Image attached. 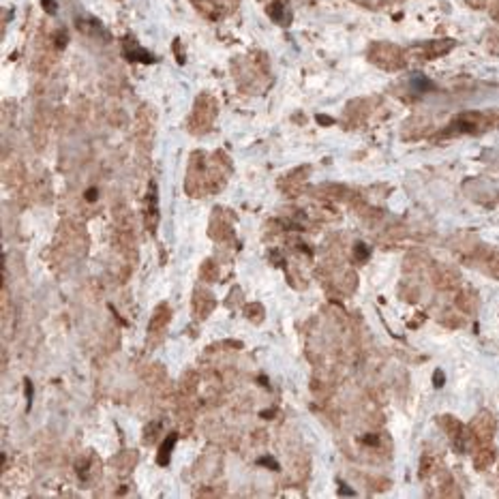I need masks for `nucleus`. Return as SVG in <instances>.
<instances>
[{"label":"nucleus","mask_w":499,"mask_h":499,"mask_svg":"<svg viewBox=\"0 0 499 499\" xmlns=\"http://www.w3.org/2000/svg\"><path fill=\"white\" fill-rule=\"evenodd\" d=\"M176 442H178V435L172 433L163 444H161L159 454H157V463H159V465H167V463H170V456H172V450H174Z\"/></svg>","instance_id":"1"},{"label":"nucleus","mask_w":499,"mask_h":499,"mask_svg":"<svg viewBox=\"0 0 499 499\" xmlns=\"http://www.w3.org/2000/svg\"><path fill=\"white\" fill-rule=\"evenodd\" d=\"M257 465H266V467H272L274 471L281 469V467H278V463L272 459V456H261V459H257Z\"/></svg>","instance_id":"2"},{"label":"nucleus","mask_w":499,"mask_h":499,"mask_svg":"<svg viewBox=\"0 0 499 499\" xmlns=\"http://www.w3.org/2000/svg\"><path fill=\"white\" fill-rule=\"evenodd\" d=\"M356 257H358V259H362V261H365V259L369 257V249H367V244H362V242H358V244H356Z\"/></svg>","instance_id":"3"},{"label":"nucleus","mask_w":499,"mask_h":499,"mask_svg":"<svg viewBox=\"0 0 499 499\" xmlns=\"http://www.w3.org/2000/svg\"><path fill=\"white\" fill-rule=\"evenodd\" d=\"M433 382H435V386H437V388H442V386H444V373H442V371H435Z\"/></svg>","instance_id":"4"},{"label":"nucleus","mask_w":499,"mask_h":499,"mask_svg":"<svg viewBox=\"0 0 499 499\" xmlns=\"http://www.w3.org/2000/svg\"><path fill=\"white\" fill-rule=\"evenodd\" d=\"M43 7H45L47 13H56V3L54 0H43Z\"/></svg>","instance_id":"5"},{"label":"nucleus","mask_w":499,"mask_h":499,"mask_svg":"<svg viewBox=\"0 0 499 499\" xmlns=\"http://www.w3.org/2000/svg\"><path fill=\"white\" fill-rule=\"evenodd\" d=\"M97 197H99V191L97 189H88L86 191V201H97Z\"/></svg>","instance_id":"6"},{"label":"nucleus","mask_w":499,"mask_h":499,"mask_svg":"<svg viewBox=\"0 0 499 499\" xmlns=\"http://www.w3.org/2000/svg\"><path fill=\"white\" fill-rule=\"evenodd\" d=\"M339 486H341V490H339V493H341V495H353V490H349L347 486H345V484H343V482H341V484H339Z\"/></svg>","instance_id":"7"},{"label":"nucleus","mask_w":499,"mask_h":499,"mask_svg":"<svg viewBox=\"0 0 499 499\" xmlns=\"http://www.w3.org/2000/svg\"><path fill=\"white\" fill-rule=\"evenodd\" d=\"M26 399H28V405H30V399H32V386H30V382H26Z\"/></svg>","instance_id":"8"},{"label":"nucleus","mask_w":499,"mask_h":499,"mask_svg":"<svg viewBox=\"0 0 499 499\" xmlns=\"http://www.w3.org/2000/svg\"><path fill=\"white\" fill-rule=\"evenodd\" d=\"M365 442H367V444H377V437H367Z\"/></svg>","instance_id":"9"}]
</instances>
